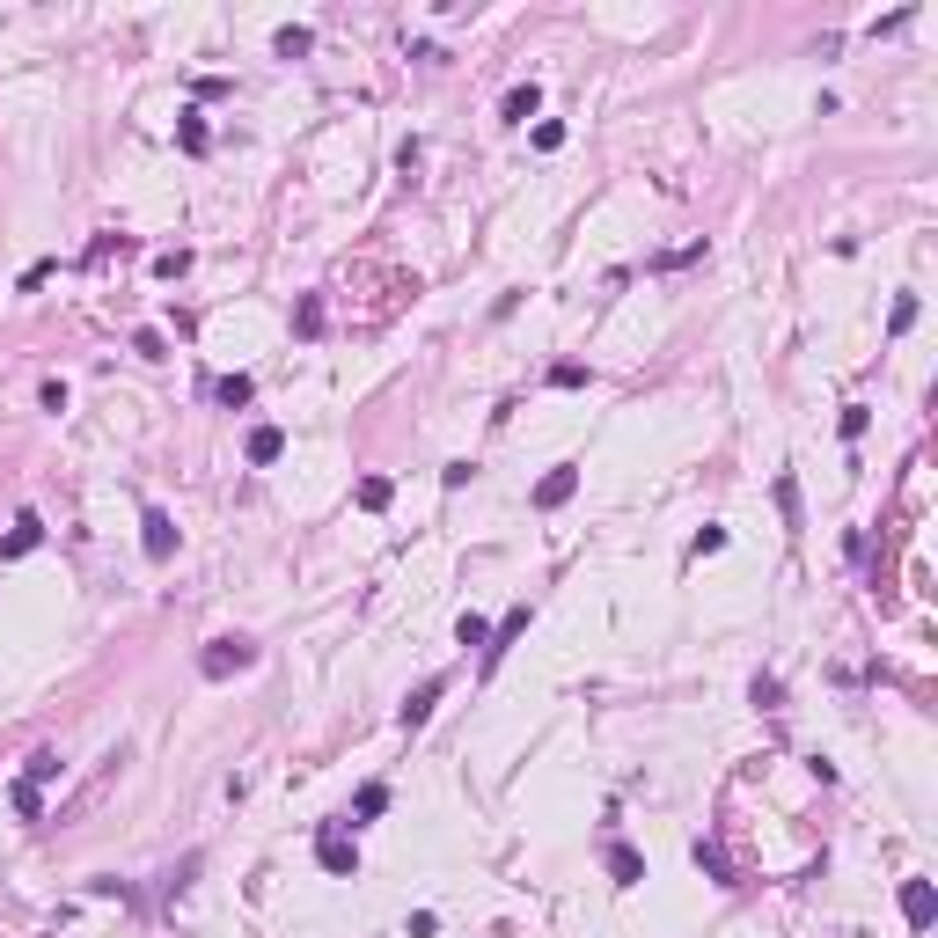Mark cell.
<instances>
[{
    "mask_svg": "<svg viewBox=\"0 0 938 938\" xmlns=\"http://www.w3.org/2000/svg\"><path fill=\"white\" fill-rule=\"evenodd\" d=\"M198 667L220 682V674H243V667H257V645L250 638H213L205 652H198Z\"/></svg>",
    "mask_w": 938,
    "mask_h": 938,
    "instance_id": "obj_1",
    "label": "cell"
},
{
    "mask_svg": "<svg viewBox=\"0 0 938 938\" xmlns=\"http://www.w3.org/2000/svg\"><path fill=\"white\" fill-rule=\"evenodd\" d=\"M316 858H323V872H338V880H352V872H360V850L345 843V829H338V821L316 836Z\"/></svg>",
    "mask_w": 938,
    "mask_h": 938,
    "instance_id": "obj_2",
    "label": "cell"
},
{
    "mask_svg": "<svg viewBox=\"0 0 938 938\" xmlns=\"http://www.w3.org/2000/svg\"><path fill=\"white\" fill-rule=\"evenodd\" d=\"M140 528H147V536H140V543H147V558H154V565H169V558H176V521H169L162 506H147V514H140Z\"/></svg>",
    "mask_w": 938,
    "mask_h": 938,
    "instance_id": "obj_3",
    "label": "cell"
},
{
    "mask_svg": "<svg viewBox=\"0 0 938 938\" xmlns=\"http://www.w3.org/2000/svg\"><path fill=\"white\" fill-rule=\"evenodd\" d=\"M902 916H909V931H931V916H938L931 880H902Z\"/></svg>",
    "mask_w": 938,
    "mask_h": 938,
    "instance_id": "obj_4",
    "label": "cell"
},
{
    "mask_svg": "<svg viewBox=\"0 0 938 938\" xmlns=\"http://www.w3.org/2000/svg\"><path fill=\"white\" fill-rule=\"evenodd\" d=\"M440 689H447V674H433V682H418V696H411V704H403V712H396V726H403V734H418V726L433 719V704H440Z\"/></svg>",
    "mask_w": 938,
    "mask_h": 938,
    "instance_id": "obj_5",
    "label": "cell"
},
{
    "mask_svg": "<svg viewBox=\"0 0 938 938\" xmlns=\"http://www.w3.org/2000/svg\"><path fill=\"white\" fill-rule=\"evenodd\" d=\"M572 492H579V469H572V462H558V469H550V477H543V485H536V506H543V514H550V506H565V499H572Z\"/></svg>",
    "mask_w": 938,
    "mask_h": 938,
    "instance_id": "obj_6",
    "label": "cell"
},
{
    "mask_svg": "<svg viewBox=\"0 0 938 938\" xmlns=\"http://www.w3.org/2000/svg\"><path fill=\"white\" fill-rule=\"evenodd\" d=\"M521 631H528V601H521V609H514V616H506V623L492 631V645H485V667H499V652H506V645H514Z\"/></svg>",
    "mask_w": 938,
    "mask_h": 938,
    "instance_id": "obj_7",
    "label": "cell"
},
{
    "mask_svg": "<svg viewBox=\"0 0 938 938\" xmlns=\"http://www.w3.org/2000/svg\"><path fill=\"white\" fill-rule=\"evenodd\" d=\"M609 872H616V887H638V880H645V858H638L631 843H609Z\"/></svg>",
    "mask_w": 938,
    "mask_h": 938,
    "instance_id": "obj_8",
    "label": "cell"
},
{
    "mask_svg": "<svg viewBox=\"0 0 938 938\" xmlns=\"http://www.w3.org/2000/svg\"><path fill=\"white\" fill-rule=\"evenodd\" d=\"M37 543H45V521H37V514H16V536L0 543V550H8V558H23V550H37Z\"/></svg>",
    "mask_w": 938,
    "mask_h": 938,
    "instance_id": "obj_9",
    "label": "cell"
},
{
    "mask_svg": "<svg viewBox=\"0 0 938 938\" xmlns=\"http://www.w3.org/2000/svg\"><path fill=\"white\" fill-rule=\"evenodd\" d=\"M536 110H543V89H536V81H521V89L506 96V125H528Z\"/></svg>",
    "mask_w": 938,
    "mask_h": 938,
    "instance_id": "obj_10",
    "label": "cell"
},
{
    "mask_svg": "<svg viewBox=\"0 0 938 938\" xmlns=\"http://www.w3.org/2000/svg\"><path fill=\"white\" fill-rule=\"evenodd\" d=\"M279 454H287V433H279V425H257V433H250V462L265 469V462H279Z\"/></svg>",
    "mask_w": 938,
    "mask_h": 938,
    "instance_id": "obj_11",
    "label": "cell"
},
{
    "mask_svg": "<svg viewBox=\"0 0 938 938\" xmlns=\"http://www.w3.org/2000/svg\"><path fill=\"white\" fill-rule=\"evenodd\" d=\"M213 396H220L227 411H243V403L257 396V381H250V374H220V381H213Z\"/></svg>",
    "mask_w": 938,
    "mask_h": 938,
    "instance_id": "obj_12",
    "label": "cell"
},
{
    "mask_svg": "<svg viewBox=\"0 0 938 938\" xmlns=\"http://www.w3.org/2000/svg\"><path fill=\"white\" fill-rule=\"evenodd\" d=\"M389 814V785H360V799H352V821H381Z\"/></svg>",
    "mask_w": 938,
    "mask_h": 938,
    "instance_id": "obj_13",
    "label": "cell"
},
{
    "mask_svg": "<svg viewBox=\"0 0 938 938\" xmlns=\"http://www.w3.org/2000/svg\"><path fill=\"white\" fill-rule=\"evenodd\" d=\"M176 147H183V154H205V125H198V110H183V118H176Z\"/></svg>",
    "mask_w": 938,
    "mask_h": 938,
    "instance_id": "obj_14",
    "label": "cell"
},
{
    "mask_svg": "<svg viewBox=\"0 0 938 938\" xmlns=\"http://www.w3.org/2000/svg\"><path fill=\"white\" fill-rule=\"evenodd\" d=\"M389 499H396V485H389V477H360V506H367V514H381Z\"/></svg>",
    "mask_w": 938,
    "mask_h": 938,
    "instance_id": "obj_15",
    "label": "cell"
},
{
    "mask_svg": "<svg viewBox=\"0 0 938 938\" xmlns=\"http://www.w3.org/2000/svg\"><path fill=\"white\" fill-rule=\"evenodd\" d=\"M294 330H301V338H316V330H323V301H316V294H301V308H294Z\"/></svg>",
    "mask_w": 938,
    "mask_h": 938,
    "instance_id": "obj_16",
    "label": "cell"
},
{
    "mask_svg": "<svg viewBox=\"0 0 938 938\" xmlns=\"http://www.w3.org/2000/svg\"><path fill=\"white\" fill-rule=\"evenodd\" d=\"M45 777H59V756H52V748H37V756L23 763V785H45Z\"/></svg>",
    "mask_w": 938,
    "mask_h": 938,
    "instance_id": "obj_17",
    "label": "cell"
},
{
    "mask_svg": "<svg viewBox=\"0 0 938 938\" xmlns=\"http://www.w3.org/2000/svg\"><path fill=\"white\" fill-rule=\"evenodd\" d=\"M454 645H492V623H485V616H462V623H454Z\"/></svg>",
    "mask_w": 938,
    "mask_h": 938,
    "instance_id": "obj_18",
    "label": "cell"
},
{
    "mask_svg": "<svg viewBox=\"0 0 938 938\" xmlns=\"http://www.w3.org/2000/svg\"><path fill=\"white\" fill-rule=\"evenodd\" d=\"M748 696L763 704V712H777V704H785V682H777V674H756V689H748Z\"/></svg>",
    "mask_w": 938,
    "mask_h": 938,
    "instance_id": "obj_19",
    "label": "cell"
},
{
    "mask_svg": "<svg viewBox=\"0 0 938 938\" xmlns=\"http://www.w3.org/2000/svg\"><path fill=\"white\" fill-rule=\"evenodd\" d=\"M308 45H316V37H308V30H279V37H272V52H279V59H301V52H308Z\"/></svg>",
    "mask_w": 938,
    "mask_h": 938,
    "instance_id": "obj_20",
    "label": "cell"
},
{
    "mask_svg": "<svg viewBox=\"0 0 938 938\" xmlns=\"http://www.w3.org/2000/svg\"><path fill=\"white\" fill-rule=\"evenodd\" d=\"M8 799H16V814H23V821H37V814H45V792H37V785H16Z\"/></svg>",
    "mask_w": 938,
    "mask_h": 938,
    "instance_id": "obj_21",
    "label": "cell"
},
{
    "mask_svg": "<svg viewBox=\"0 0 938 938\" xmlns=\"http://www.w3.org/2000/svg\"><path fill=\"white\" fill-rule=\"evenodd\" d=\"M550 381H558V389H587V367H579V360H558Z\"/></svg>",
    "mask_w": 938,
    "mask_h": 938,
    "instance_id": "obj_22",
    "label": "cell"
},
{
    "mask_svg": "<svg viewBox=\"0 0 938 938\" xmlns=\"http://www.w3.org/2000/svg\"><path fill=\"white\" fill-rule=\"evenodd\" d=\"M836 425H843V440H858V433L872 425V411H865V403H843V418H836Z\"/></svg>",
    "mask_w": 938,
    "mask_h": 938,
    "instance_id": "obj_23",
    "label": "cell"
},
{
    "mask_svg": "<svg viewBox=\"0 0 938 938\" xmlns=\"http://www.w3.org/2000/svg\"><path fill=\"white\" fill-rule=\"evenodd\" d=\"M712 550H726V528H696V543H689V558H712Z\"/></svg>",
    "mask_w": 938,
    "mask_h": 938,
    "instance_id": "obj_24",
    "label": "cell"
},
{
    "mask_svg": "<svg viewBox=\"0 0 938 938\" xmlns=\"http://www.w3.org/2000/svg\"><path fill=\"white\" fill-rule=\"evenodd\" d=\"M536 147H543V154H558V147H565V125H558V118H543V125H536Z\"/></svg>",
    "mask_w": 938,
    "mask_h": 938,
    "instance_id": "obj_25",
    "label": "cell"
},
{
    "mask_svg": "<svg viewBox=\"0 0 938 938\" xmlns=\"http://www.w3.org/2000/svg\"><path fill=\"white\" fill-rule=\"evenodd\" d=\"M154 272H162V279H176V272H191V250H162V257H154Z\"/></svg>",
    "mask_w": 938,
    "mask_h": 938,
    "instance_id": "obj_26",
    "label": "cell"
},
{
    "mask_svg": "<svg viewBox=\"0 0 938 938\" xmlns=\"http://www.w3.org/2000/svg\"><path fill=\"white\" fill-rule=\"evenodd\" d=\"M132 352H140V360H169V345H162V330H140V338H132Z\"/></svg>",
    "mask_w": 938,
    "mask_h": 938,
    "instance_id": "obj_27",
    "label": "cell"
},
{
    "mask_svg": "<svg viewBox=\"0 0 938 938\" xmlns=\"http://www.w3.org/2000/svg\"><path fill=\"white\" fill-rule=\"evenodd\" d=\"M777 506H785V521L799 528V485H792V477H777Z\"/></svg>",
    "mask_w": 938,
    "mask_h": 938,
    "instance_id": "obj_28",
    "label": "cell"
},
{
    "mask_svg": "<svg viewBox=\"0 0 938 938\" xmlns=\"http://www.w3.org/2000/svg\"><path fill=\"white\" fill-rule=\"evenodd\" d=\"M909 323H916V294H902V301H894V323H887V330H894V338H902V330H909Z\"/></svg>",
    "mask_w": 938,
    "mask_h": 938,
    "instance_id": "obj_29",
    "label": "cell"
}]
</instances>
